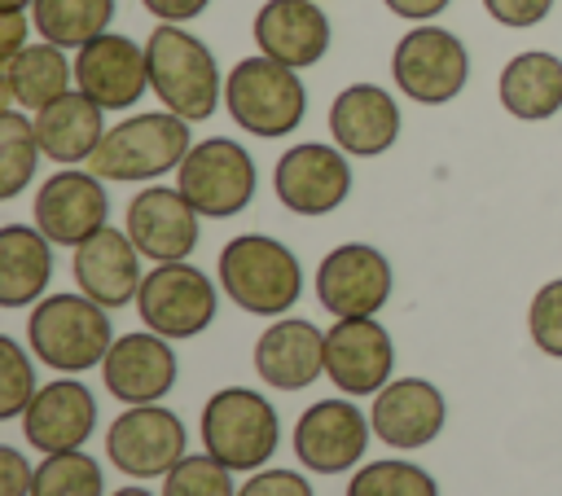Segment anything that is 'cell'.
<instances>
[{"instance_id":"1","label":"cell","mask_w":562,"mask_h":496,"mask_svg":"<svg viewBox=\"0 0 562 496\" xmlns=\"http://www.w3.org/2000/svg\"><path fill=\"white\" fill-rule=\"evenodd\" d=\"M220 285L250 316H281L303 294V268L290 246L263 233H241L220 250Z\"/></svg>"},{"instance_id":"2","label":"cell","mask_w":562,"mask_h":496,"mask_svg":"<svg viewBox=\"0 0 562 496\" xmlns=\"http://www.w3.org/2000/svg\"><path fill=\"white\" fill-rule=\"evenodd\" d=\"M145 57H149V88L171 114H180L189 123L215 114L220 66L198 35H189L180 22H162L145 40Z\"/></svg>"},{"instance_id":"3","label":"cell","mask_w":562,"mask_h":496,"mask_svg":"<svg viewBox=\"0 0 562 496\" xmlns=\"http://www.w3.org/2000/svg\"><path fill=\"white\" fill-rule=\"evenodd\" d=\"M26 338H31V351L48 369L83 373V369L101 364L105 351L114 347L110 307H101L88 294H48L35 303V312L26 320Z\"/></svg>"},{"instance_id":"4","label":"cell","mask_w":562,"mask_h":496,"mask_svg":"<svg viewBox=\"0 0 562 496\" xmlns=\"http://www.w3.org/2000/svg\"><path fill=\"white\" fill-rule=\"evenodd\" d=\"M189 149H193L189 119H180L171 110L132 114V119L105 127L101 145L88 158V171L101 180H154L162 171H176Z\"/></svg>"},{"instance_id":"5","label":"cell","mask_w":562,"mask_h":496,"mask_svg":"<svg viewBox=\"0 0 562 496\" xmlns=\"http://www.w3.org/2000/svg\"><path fill=\"white\" fill-rule=\"evenodd\" d=\"M224 105L250 136H285L307 114V88L294 66L272 57H241L224 79Z\"/></svg>"},{"instance_id":"6","label":"cell","mask_w":562,"mask_h":496,"mask_svg":"<svg viewBox=\"0 0 562 496\" xmlns=\"http://www.w3.org/2000/svg\"><path fill=\"white\" fill-rule=\"evenodd\" d=\"M281 439V421L259 391L224 386L202 408V443L228 470H259Z\"/></svg>"},{"instance_id":"7","label":"cell","mask_w":562,"mask_h":496,"mask_svg":"<svg viewBox=\"0 0 562 496\" xmlns=\"http://www.w3.org/2000/svg\"><path fill=\"white\" fill-rule=\"evenodd\" d=\"M176 189L198 206V215L228 219L255 198V158L228 136L198 140L176 167Z\"/></svg>"},{"instance_id":"8","label":"cell","mask_w":562,"mask_h":496,"mask_svg":"<svg viewBox=\"0 0 562 496\" xmlns=\"http://www.w3.org/2000/svg\"><path fill=\"white\" fill-rule=\"evenodd\" d=\"M391 75H395V88L404 97H413L417 105H443L465 88L470 53L452 31L422 22L395 44Z\"/></svg>"},{"instance_id":"9","label":"cell","mask_w":562,"mask_h":496,"mask_svg":"<svg viewBox=\"0 0 562 496\" xmlns=\"http://www.w3.org/2000/svg\"><path fill=\"white\" fill-rule=\"evenodd\" d=\"M220 294L211 285L206 272H198L184 259L158 263L154 272H145L140 290H136V312L140 320L162 334V338H193L215 320Z\"/></svg>"},{"instance_id":"10","label":"cell","mask_w":562,"mask_h":496,"mask_svg":"<svg viewBox=\"0 0 562 496\" xmlns=\"http://www.w3.org/2000/svg\"><path fill=\"white\" fill-rule=\"evenodd\" d=\"M105 452L127 478H158L184 456V426L171 408L132 404L110 421Z\"/></svg>"},{"instance_id":"11","label":"cell","mask_w":562,"mask_h":496,"mask_svg":"<svg viewBox=\"0 0 562 496\" xmlns=\"http://www.w3.org/2000/svg\"><path fill=\"white\" fill-rule=\"evenodd\" d=\"M277 198L294 215H329L351 193V162L338 145H294L277 158L272 171Z\"/></svg>"},{"instance_id":"12","label":"cell","mask_w":562,"mask_h":496,"mask_svg":"<svg viewBox=\"0 0 562 496\" xmlns=\"http://www.w3.org/2000/svg\"><path fill=\"white\" fill-rule=\"evenodd\" d=\"M110 198L101 176L92 171H57L40 184L35 193V228L53 241V246H83L92 233H101L110 219Z\"/></svg>"},{"instance_id":"13","label":"cell","mask_w":562,"mask_h":496,"mask_svg":"<svg viewBox=\"0 0 562 496\" xmlns=\"http://www.w3.org/2000/svg\"><path fill=\"white\" fill-rule=\"evenodd\" d=\"M391 294V263L378 246H334L316 268V298L334 316H373Z\"/></svg>"},{"instance_id":"14","label":"cell","mask_w":562,"mask_h":496,"mask_svg":"<svg viewBox=\"0 0 562 496\" xmlns=\"http://www.w3.org/2000/svg\"><path fill=\"white\" fill-rule=\"evenodd\" d=\"M391 364V334L373 316H338L334 329H325V373L342 395H378Z\"/></svg>"},{"instance_id":"15","label":"cell","mask_w":562,"mask_h":496,"mask_svg":"<svg viewBox=\"0 0 562 496\" xmlns=\"http://www.w3.org/2000/svg\"><path fill=\"white\" fill-rule=\"evenodd\" d=\"M75 83L101 110H127L149 88V57L127 35H97L75 53Z\"/></svg>"},{"instance_id":"16","label":"cell","mask_w":562,"mask_h":496,"mask_svg":"<svg viewBox=\"0 0 562 496\" xmlns=\"http://www.w3.org/2000/svg\"><path fill=\"white\" fill-rule=\"evenodd\" d=\"M127 237L154 263L189 259L198 246V206L167 184H149L127 202Z\"/></svg>"},{"instance_id":"17","label":"cell","mask_w":562,"mask_h":496,"mask_svg":"<svg viewBox=\"0 0 562 496\" xmlns=\"http://www.w3.org/2000/svg\"><path fill=\"white\" fill-rule=\"evenodd\" d=\"M369 426L373 421H364L347 399H316L294 426V452L316 474H342L364 456Z\"/></svg>"},{"instance_id":"18","label":"cell","mask_w":562,"mask_h":496,"mask_svg":"<svg viewBox=\"0 0 562 496\" xmlns=\"http://www.w3.org/2000/svg\"><path fill=\"white\" fill-rule=\"evenodd\" d=\"M105 391L123 404H154L176 386V351L162 334H123L101 360Z\"/></svg>"},{"instance_id":"19","label":"cell","mask_w":562,"mask_h":496,"mask_svg":"<svg viewBox=\"0 0 562 496\" xmlns=\"http://www.w3.org/2000/svg\"><path fill=\"white\" fill-rule=\"evenodd\" d=\"M92 426H97V399L79 377H53L31 395L22 413V430L40 452L83 448Z\"/></svg>"},{"instance_id":"20","label":"cell","mask_w":562,"mask_h":496,"mask_svg":"<svg viewBox=\"0 0 562 496\" xmlns=\"http://www.w3.org/2000/svg\"><path fill=\"white\" fill-rule=\"evenodd\" d=\"M329 136L351 158H378L400 136V105L378 83H351L329 105Z\"/></svg>"},{"instance_id":"21","label":"cell","mask_w":562,"mask_h":496,"mask_svg":"<svg viewBox=\"0 0 562 496\" xmlns=\"http://www.w3.org/2000/svg\"><path fill=\"white\" fill-rule=\"evenodd\" d=\"M255 44L263 57L294 70L316 66L329 48V18L316 0H268L255 13Z\"/></svg>"},{"instance_id":"22","label":"cell","mask_w":562,"mask_h":496,"mask_svg":"<svg viewBox=\"0 0 562 496\" xmlns=\"http://www.w3.org/2000/svg\"><path fill=\"white\" fill-rule=\"evenodd\" d=\"M443 395L426 382V377H400V382H386L369 408V421H373V435L386 443V448H422L430 443L439 430H443Z\"/></svg>"},{"instance_id":"23","label":"cell","mask_w":562,"mask_h":496,"mask_svg":"<svg viewBox=\"0 0 562 496\" xmlns=\"http://www.w3.org/2000/svg\"><path fill=\"white\" fill-rule=\"evenodd\" d=\"M75 281L88 298H97L101 307H123L136 298L140 290V250L127 233L119 228H101L92 233L83 246H75Z\"/></svg>"},{"instance_id":"24","label":"cell","mask_w":562,"mask_h":496,"mask_svg":"<svg viewBox=\"0 0 562 496\" xmlns=\"http://www.w3.org/2000/svg\"><path fill=\"white\" fill-rule=\"evenodd\" d=\"M325 369V334L312 320L281 316L255 342V373L277 391H303Z\"/></svg>"},{"instance_id":"25","label":"cell","mask_w":562,"mask_h":496,"mask_svg":"<svg viewBox=\"0 0 562 496\" xmlns=\"http://www.w3.org/2000/svg\"><path fill=\"white\" fill-rule=\"evenodd\" d=\"M105 110L88 97V92H61L57 101H48L44 110H35V136H40V149L44 158L61 162V167H75V162H88L92 149L101 145L105 136Z\"/></svg>"},{"instance_id":"26","label":"cell","mask_w":562,"mask_h":496,"mask_svg":"<svg viewBox=\"0 0 562 496\" xmlns=\"http://www.w3.org/2000/svg\"><path fill=\"white\" fill-rule=\"evenodd\" d=\"M496 92H501V105L522 123L553 119L562 110V57H553L544 48L509 57Z\"/></svg>"},{"instance_id":"27","label":"cell","mask_w":562,"mask_h":496,"mask_svg":"<svg viewBox=\"0 0 562 496\" xmlns=\"http://www.w3.org/2000/svg\"><path fill=\"white\" fill-rule=\"evenodd\" d=\"M53 277V241L31 224L0 228V307H26Z\"/></svg>"},{"instance_id":"28","label":"cell","mask_w":562,"mask_h":496,"mask_svg":"<svg viewBox=\"0 0 562 496\" xmlns=\"http://www.w3.org/2000/svg\"><path fill=\"white\" fill-rule=\"evenodd\" d=\"M70 61L61 53V44H26L18 57L0 61V92L9 105L22 110H44L48 101H57L61 92H70Z\"/></svg>"},{"instance_id":"29","label":"cell","mask_w":562,"mask_h":496,"mask_svg":"<svg viewBox=\"0 0 562 496\" xmlns=\"http://www.w3.org/2000/svg\"><path fill=\"white\" fill-rule=\"evenodd\" d=\"M31 18H35V31L48 44L83 48L88 40H97V35L110 31L114 0H35L31 4Z\"/></svg>"},{"instance_id":"30","label":"cell","mask_w":562,"mask_h":496,"mask_svg":"<svg viewBox=\"0 0 562 496\" xmlns=\"http://www.w3.org/2000/svg\"><path fill=\"white\" fill-rule=\"evenodd\" d=\"M40 154L44 149H40V136H35V123L18 105H9L0 114V198L4 202H13L31 184Z\"/></svg>"},{"instance_id":"31","label":"cell","mask_w":562,"mask_h":496,"mask_svg":"<svg viewBox=\"0 0 562 496\" xmlns=\"http://www.w3.org/2000/svg\"><path fill=\"white\" fill-rule=\"evenodd\" d=\"M31 496H101V465L79 448L48 452L35 465Z\"/></svg>"},{"instance_id":"32","label":"cell","mask_w":562,"mask_h":496,"mask_svg":"<svg viewBox=\"0 0 562 496\" xmlns=\"http://www.w3.org/2000/svg\"><path fill=\"white\" fill-rule=\"evenodd\" d=\"M347 496H439L435 478L413 461H373L356 470Z\"/></svg>"},{"instance_id":"33","label":"cell","mask_w":562,"mask_h":496,"mask_svg":"<svg viewBox=\"0 0 562 496\" xmlns=\"http://www.w3.org/2000/svg\"><path fill=\"white\" fill-rule=\"evenodd\" d=\"M162 478H167L162 483V496H237L233 492V478H228V465L215 461L211 452L180 456Z\"/></svg>"},{"instance_id":"34","label":"cell","mask_w":562,"mask_h":496,"mask_svg":"<svg viewBox=\"0 0 562 496\" xmlns=\"http://www.w3.org/2000/svg\"><path fill=\"white\" fill-rule=\"evenodd\" d=\"M527 329H531V342L544 351V356H558L562 360V277L558 281H544L527 307Z\"/></svg>"},{"instance_id":"35","label":"cell","mask_w":562,"mask_h":496,"mask_svg":"<svg viewBox=\"0 0 562 496\" xmlns=\"http://www.w3.org/2000/svg\"><path fill=\"white\" fill-rule=\"evenodd\" d=\"M0 356H4V386H0V417H22L31 395H35V373L26 351L13 338H0Z\"/></svg>"},{"instance_id":"36","label":"cell","mask_w":562,"mask_h":496,"mask_svg":"<svg viewBox=\"0 0 562 496\" xmlns=\"http://www.w3.org/2000/svg\"><path fill=\"white\" fill-rule=\"evenodd\" d=\"M483 9L492 13V22L522 31V26H540L549 18L553 0H483Z\"/></svg>"},{"instance_id":"37","label":"cell","mask_w":562,"mask_h":496,"mask_svg":"<svg viewBox=\"0 0 562 496\" xmlns=\"http://www.w3.org/2000/svg\"><path fill=\"white\" fill-rule=\"evenodd\" d=\"M237 496H312V483L294 470H259L255 478L241 483Z\"/></svg>"},{"instance_id":"38","label":"cell","mask_w":562,"mask_h":496,"mask_svg":"<svg viewBox=\"0 0 562 496\" xmlns=\"http://www.w3.org/2000/svg\"><path fill=\"white\" fill-rule=\"evenodd\" d=\"M0 470H4V478H0V496H31L35 470L26 465V456H22L18 448L0 443Z\"/></svg>"},{"instance_id":"39","label":"cell","mask_w":562,"mask_h":496,"mask_svg":"<svg viewBox=\"0 0 562 496\" xmlns=\"http://www.w3.org/2000/svg\"><path fill=\"white\" fill-rule=\"evenodd\" d=\"M26 48V9H4L0 18V61Z\"/></svg>"},{"instance_id":"40","label":"cell","mask_w":562,"mask_h":496,"mask_svg":"<svg viewBox=\"0 0 562 496\" xmlns=\"http://www.w3.org/2000/svg\"><path fill=\"white\" fill-rule=\"evenodd\" d=\"M158 22H189V18H198L211 0H140Z\"/></svg>"},{"instance_id":"41","label":"cell","mask_w":562,"mask_h":496,"mask_svg":"<svg viewBox=\"0 0 562 496\" xmlns=\"http://www.w3.org/2000/svg\"><path fill=\"white\" fill-rule=\"evenodd\" d=\"M382 4L404 22H430V18H439L448 9V0H382Z\"/></svg>"},{"instance_id":"42","label":"cell","mask_w":562,"mask_h":496,"mask_svg":"<svg viewBox=\"0 0 562 496\" xmlns=\"http://www.w3.org/2000/svg\"><path fill=\"white\" fill-rule=\"evenodd\" d=\"M35 0H0V9H31Z\"/></svg>"},{"instance_id":"43","label":"cell","mask_w":562,"mask_h":496,"mask_svg":"<svg viewBox=\"0 0 562 496\" xmlns=\"http://www.w3.org/2000/svg\"><path fill=\"white\" fill-rule=\"evenodd\" d=\"M110 496H149L145 487H119V492H110Z\"/></svg>"}]
</instances>
